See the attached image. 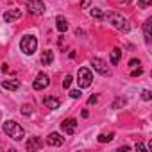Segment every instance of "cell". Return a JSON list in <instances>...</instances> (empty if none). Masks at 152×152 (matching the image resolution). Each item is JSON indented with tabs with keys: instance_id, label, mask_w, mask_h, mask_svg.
Here are the masks:
<instances>
[{
	"instance_id": "obj_1",
	"label": "cell",
	"mask_w": 152,
	"mask_h": 152,
	"mask_svg": "<svg viewBox=\"0 0 152 152\" xmlns=\"http://www.w3.org/2000/svg\"><path fill=\"white\" fill-rule=\"evenodd\" d=\"M2 131H4L9 138H13V140H16V141L23 140V136H25L23 127H22L20 124H16L15 120H6V122L2 124Z\"/></svg>"
},
{
	"instance_id": "obj_2",
	"label": "cell",
	"mask_w": 152,
	"mask_h": 152,
	"mask_svg": "<svg viewBox=\"0 0 152 152\" xmlns=\"http://www.w3.org/2000/svg\"><path fill=\"white\" fill-rule=\"evenodd\" d=\"M107 20H109V23H111V25H113L116 31L129 32V29H131V23H129V20H127L125 16L118 15V13H109V15H107Z\"/></svg>"
},
{
	"instance_id": "obj_3",
	"label": "cell",
	"mask_w": 152,
	"mask_h": 152,
	"mask_svg": "<svg viewBox=\"0 0 152 152\" xmlns=\"http://www.w3.org/2000/svg\"><path fill=\"white\" fill-rule=\"evenodd\" d=\"M20 48L25 56H32L36 50H38V39L32 36V34H25L20 41Z\"/></svg>"
},
{
	"instance_id": "obj_4",
	"label": "cell",
	"mask_w": 152,
	"mask_h": 152,
	"mask_svg": "<svg viewBox=\"0 0 152 152\" xmlns=\"http://www.w3.org/2000/svg\"><path fill=\"white\" fill-rule=\"evenodd\" d=\"M91 81H93L91 72L88 68H79V72H77V84H79V88L81 90L83 88H90L91 86Z\"/></svg>"
},
{
	"instance_id": "obj_5",
	"label": "cell",
	"mask_w": 152,
	"mask_h": 152,
	"mask_svg": "<svg viewBox=\"0 0 152 152\" xmlns=\"http://www.w3.org/2000/svg\"><path fill=\"white\" fill-rule=\"evenodd\" d=\"M91 66L95 68V72H99L100 75H104V77H107V75H111V70L107 66V63L100 57H91Z\"/></svg>"
},
{
	"instance_id": "obj_6",
	"label": "cell",
	"mask_w": 152,
	"mask_h": 152,
	"mask_svg": "<svg viewBox=\"0 0 152 152\" xmlns=\"http://www.w3.org/2000/svg\"><path fill=\"white\" fill-rule=\"evenodd\" d=\"M27 11H29V15H43L45 4L41 0H27Z\"/></svg>"
},
{
	"instance_id": "obj_7",
	"label": "cell",
	"mask_w": 152,
	"mask_h": 152,
	"mask_svg": "<svg viewBox=\"0 0 152 152\" xmlns=\"http://www.w3.org/2000/svg\"><path fill=\"white\" fill-rule=\"evenodd\" d=\"M48 84H50V77H48V75L47 73H38L36 75V79H34V83H32V88L34 90H45V88H48Z\"/></svg>"
},
{
	"instance_id": "obj_8",
	"label": "cell",
	"mask_w": 152,
	"mask_h": 152,
	"mask_svg": "<svg viewBox=\"0 0 152 152\" xmlns=\"http://www.w3.org/2000/svg\"><path fill=\"white\" fill-rule=\"evenodd\" d=\"M61 131L66 132V134H73L75 131H77V120L75 118H66L61 122Z\"/></svg>"
},
{
	"instance_id": "obj_9",
	"label": "cell",
	"mask_w": 152,
	"mask_h": 152,
	"mask_svg": "<svg viewBox=\"0 0 152 152\" xmlns=\"http://www.w3.org/2000/svg\"><path fill=\"white\" fill-rule=\"evenodd\" d=\"M47 143H48L50 147H61V145L64 143V138H63L59 132H50L48 138H47Z\"/></svg>"
},
{
	"instance_id": "obj_10",
	"label": "cell",
	"mask_w": 152,
	"mask_h": 152,
	"mask_svg": "<svg viewBox=\"0 0 152 152\" xmlns=\"http://www.w3.org/2000/svg\"><path fill=\"white\" fill-rule=\"evenodd\" d=\"M43 147V141L39 140V138H36V136H32V138H29L27 140V143H25V148L29 150V152H34V150H39Z\"/></svg>"
},
{
	"instance_id": "obj_11",
	"label": "cell",
	"mask_w": 152,
	"mask_h": 152,
	"mask_svg": "<svg viewBox=\"0 0 152 152\" xmlns=\"http://www.w3.org/2000/svg\"><path fill=\"white\" fill-rule=\"evenodd\" d=\"M22 16V9H11V11H7V13H4V22H7V23H11V22H15V20H18Z\"/></svg>"
},
{
	"instance_id": "obj_12",
	"label": "cell",
	"mask_w": 152,
	"mask_h": 152,
	"mask_svg": "<svg viewBox=\"0 0 152 152\" xmlns=\"http://www.w3.org/2000/svg\"><path fill=\"white\" fill-rule=\"evenodd\" d=\"M2 88L4 90H9V91H16L18 88H20V81H16V79H11V81H2Z\"/></svg>"
},
{
	"instance_id": "obj_13",
	"label": "cell",
	"mask_w": 152,
	"mask_h": 152,
	"mask_svg": "<svg viewBox=\"0 0 152 152\" xmlns=\"http://www.w3.org/2000/svg\"><path fill=\"white\" fill-rule=\"evenodd\" d=\"M56 27H57L59 32H66V31H68V22H66V18H64L63 15H59V16L56 18Z\"/></svg>"
},
{
	"instance_id": "obj_14",
	"label": "cell",
	"mask_w": 152,
	"mask_h": 152,
	"mask_svg": "<svg viewBox=\"0 0 152 152\" xmlns=\"http://www.w3.org/2000/svg\"><path fill=\"white\" fill-rule=\"evenodd\" d=\"M43 104H45L48 109H59V106H61V102H59L57 99H54V97H45V99H43Z\"/></svg>"
},
{
	"instance_id": "obj_15",
	"label": "cell",
	"mask_w": 152,
	"mask_h": 152,
	"mask_svg": "<svg viewBox=\"0 0 152 152\" xmlns=\"http://www.w3.org/2000/svg\"><path fill=\"white\" fill-rule=\"evenodd\" d=\"M150 25H152V18H147L143 23V34H145V41L150 43Z\"/></svg>"
},
{
	"instance_id": "obj_16",
	"label": "cell",
	"mask_w": 152,
	"mask_h": 152,
	"mask_svg": "<svg viewBox=\"0 0 152 152\" xmlns=\"http://www.w3.org/2000/svg\"><path fill=\"white\" fill-rule=\"evenodd\" d=\"M120 57H122V50H120L118 47H115V48L111 50V64H113V66H116V64H118V61H120Z\"/></svg>"
},
{
	"instance_id": "obj_17",
	"label": "cell",
	"mask_w": 152,
	"mask_h": 152,
	"mask_svg": "<svg viewBox=\"0 0 152 152\" xmlns=\"http://www.w3.org/2000/svg\"><path fill=\"white\" fill-rule=\"evenodd\" d=\"M52 61H54V52L52 50H45L43 56H41V63L45 66H48V64H52Z\"/></svg>"
},
{
	"instance_id": "obj_18",
	"label": "cell",
	"mask_w": 152,
	"mask_h": 152,
	"mask_svg": "<svg viewBox=\"0 0 152 152\" xmlns=\"http://www.w3.org/2000/svg\"><path fill=\"white\" fill-rule=\"evenodd\" d=\"M127 104V99H124V97H120V99H115V102L111 104V109H118V107H124Z\"/></svg>"
},
{
	"instance_id": "obj_19",
	"label": "cell",
	"mask_w": 152,
	"mask_h": 152,
	"mask_svg": "<svg viewBox=\"0 0 152 152\" xmlns=\"http://www.w3.org/2000/svg\"><path fill=\"white\" fill-rule=\"evenodd\" d=\"M115 138V132H109V134H100L97 140H99V143H107V141H111Z\"/></svg>"
},
{
	"instance_id": "obj_20",
	"label": "cell",
	"mask_w": 152,
	"mask_h": 152,
	"mask_svg": "<svg viewBox=\"0 0 152 152\" xmlns=\"http://www.w3.org/2000/svg\"><path fill=\"white\" fill-rule=\"evenodd\" d=\"M20 113H22V115H25V116L32 115V106H31V104H23V106H22V109H20Z\"/></svg>"
},
{
	"instance_id": "obj_21",
	"label": "cell",
	"mask_w": 152,
	"mask_h": 152,
	"mask_svg": "<svg viewBox=\"0 0 152 152\" xmlns=\"http://www.w3.org/2000/svg\"><path fill=\"white\" fill-rule=\"evenodd\" d=\"M141 99H143L145 102H148V100L152 99V93H150L148 90H143V91H141Z\"/></svg>"
},
{
	"instance_id": "obj_22",
	"label": "cell",
	"mask_w": 152,
	"mask_h": 152,
	"mask_svg": "<svg viewBox=\"0 0 152 152\" xmlns=\"http://www.w3.org/2000/svg\"><path fill=\"white\" fill-rule=\"evenodd\" d=\"M72 75H66V77L63 79V88H70V84H72Z\"/></svg>"
},
{
	"instance_id": "obj_23",
	"label": "cell",
	"mask_w": 152,
	"mask_h": 152,
	"mask_svg": "<svg viewBox=\"0 0 152 152\" xmlns=\"http://www.w3.org/2000/svg\"><path fill=\"white\" fill-rule=\"evenodd\" d=\"M91 16H93V18H99V20H100V18H102L104 15H102V11H100V9H97V7H95V9H91Z\"/></svg>"
},
{
	"instance_id": "obj_24",
	"label": "cell",
	"mask_w": 152,
	"mask_h": 152,
	"mask_svg": "<svg viewBox=\"0 0 152 152\" xmlns=\"http://www.w3.org/2000/svg\"><path fill=\"white\" fill-rule=\"evenodd\" d=\"M150 2H152V0H138V6H140L141 9H145V7L150 6Z\"/></svg>"
},
{
	"instance_id": "obj_25",
	"label": "cell",
	"mask_w": 152,
	"mask_h": 152,
	"mask_svg": "<svg viewBox=\"0 0 152 152\" xmlns=\"http://www.w3.org/2000/svg\"><path fill=\"white\" fill-rule=\"evenodd\" d=\"M70 97H72V99H79V97H81V90H72V91H70Z\"/></svg>"
},
{
	"instance_id": "obj_26",
	"label": "cell",
	"mask_w": 152,
	"mask_h": 152,
	"mask_svg": "<svg viewBox=\"0 0 152 152\" xmlns=\"http://www.w3.org/2000/svg\"><path fill=\"white\" fill-rule=\"evenodd\" d=\"M141 73H143V68H134V70L131 72L132 77H138V75H141Z\"/></svg>"
},
{
	"instance_id": "obj_27",
	"label": "cell",
	"mask_w": 152,
	"mask_h": 152,
	"mask_svg": "<svg viewBox=\"0 0 152 152\" xmlns=\"http://www.w3.org/2000/svg\"><path fill=\"white\" fill-rule=\"evenodd\" d=\"M129 66H131V68L140 66V59H131V61H129Z\"/></svg>"
},
{
	"instance_id": "obj_28",
	"label": "cell",
	"mask_w": 152,
	"mask_h": 152,
	"mask_svg": "<svg viewBox=\"0 0 152 152\" xmlns=\"http://www.w3.org/2000/svg\"><path fill=\"white\" fill-rule=\"evenodd\" d=\"M97 100H99V97H97V95H91V97L88 99V104L93 106V104H97Z\"/></svg>"
},
{
	"instance_id": "obj_29",
	"label": "cell",
	"mask_w": 152,
	"mask_h": 152,
	"mask_svg": "<svg viewBox=\"0 0 152 152\" xmlns=\"http://www.w3.org/2000/svg\"><path fill=\"white\" fill-rule=\"evenodd\" d=\"M134 148H136V150H145V145H143V143H136Z\"/></svg>"
},
{
	"instance_id": "obj_30",
	"label": "cell",
	"mask_w": 152,
	"mask_h": 152,
	"mask_svg": "<svg viewBox=\"0 0 152 152\" xmlns=\"http://www.w3.org/2000/svg\"><path fill=\"white\" fill-rule=\"evenodd\" d=\"M127 150H131V147H127V145H124V147L118 148V152H127Z\"/></svg>"
},
{
	"instance_id": "obj_31",
	"label": "cell",
	"mask_w": 152,
	"mask_h": 152,
	"mask_svg": "<svg viewBox=\"0 0 152 152\" xmlns=\"http://www.w3.org/2000/svg\"><path fill=\"white\" fill-rule=\"evenodd\" d=\"M88 4H90V0H81L79 6H81V7H88Z\"/></svg>"
},
{
	"instance_id": "obj_32",
	"label": "cell",
	"mask_w": 152,
	"mask_h": 152,
	"mask_svg": "<svg viewBox=\"0 0 152 152\" xmlns=\"http://www.w3.org/2000/svg\"><path fill=\"white\" fill-rule=\"evenodd\" d=\"M0 70H2V72H7V70H9V64H2V68H0Z\"/></svg>"
},
{
	"instance_id": "obj_33",
	"label": "cell",
	"mask_w": 152,
	"mask_h": 152,
	"mask_svg": "<svg viewBox=\"0 0 152 152\" xmlns=\"http://www.w3.org/2000/svg\"><path fill=\"white\" fill-rule=\"evenodd\" d=\"M120 2H124V4H131L132 0H120Z\"/></svg>"
}]
</instances>
